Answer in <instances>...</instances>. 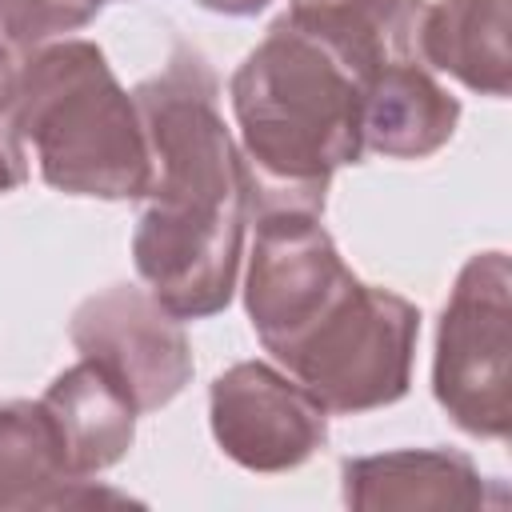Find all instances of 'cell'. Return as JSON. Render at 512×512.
Returning <instances> with one entry per match:
<instances>
[{"mask_svg":"<svg viewBox=\"0 0 512 512\" xmlns=\"http://www.w3.org/2000/svg\"><path fill=\"white\" fill-rule=\"evenodd\" d=\"M20 64H24V56L8 40H0V120L12 112L16 84H20Z\"/></svg>","mask_w":512,"mask_h":512,"instance_id":"16","label":"cell"},{"mask_svg":"<svg viewBox=\"0 0 512 512\" xmlns=\"http://www.w3.org/2000/svg\"><path fill=\"white\" fill-rule=\"evenodd\" d=\"M360 88L364 76L328 40L292 16L272 20L228 84L248 216L272 208L324 212L336 168L364 156Z\"/></svg>","mask_w":512,"mask_h":512,"instance_id":"2","label":"cell"},{"mask_svg":"<svg viewBox=\"0 0 512 512\" xmlns=\"http://www.w3.org/2000/svg\"><path fill=\"white\" fill-rule=\"evenodd\" d=\"M460 120V100L420 60H388L360 88V144L384 160L440 152Z\"/></svg>","mask_w":512,"mask_h":512,"instance_id":"10","label":"cell"},{"mask_svg":"<svg viewBox=\"0 0 512 512\" xmlns=\"http://www.w3.org/2000/svg\"><path fill=\"white\" fill-rule=\"evenodd\" d=\"M40 404L76 476H96L120 464L136 440V404L104 368L84 356L44 388Z\"/></svg>","mask_w":512,"mask_h":512,"instance_id":"12","label":"cell"},{"mask_svg":"<svg viewBox=\"0 0 512 512\" xmlns=\"http://www.w3.org/2000/svg\"><path fill=\"white\" fill-rule=\"evenodd\" d=\"M84 4H92V8H104V4H108V0H84Z\"/></svg>","mask_w":512,"mask_h":512,"instance_id":"19","label":"cell"},{"mask_svg":"<svg viewBox=\"0 0 512 512\" xmlns=\"http://www.w3.org/2000/svg\"><path fill=\"white\" fill-rule=\"evenodd\" d=\"M8 116L48 188L96 200L144 196L152 156L140 108L92 40L64 36L24 56Z\"/></svg>","mask_w":512,"mask_h":512,"instance_id":"3","label":"cell"},{"mask_svg":"<svg viewBox=\"0 0 512 512\" xmlns=\"http://www.w3.org/2000/svg\"><path fill=\"white\" fill-rule=\"evenodd\" d=\"M196 4L208 8V12H220V16H256L272 0H196Z\"/></svg>","mask_w":512,"mask_h":512,"instance_id":"17","label":"cell"},{"mask_svg":"<svg viewBox=\"0 0 512 512\" xmlns=\"http://www.w3.org/2000/svg\"><path fill=\"white\" fill-rule=\"evenodd\" d=\"M208 420L220 452L264 476L300 468L328 440V412L296 376L264 360H240L212 380Z\"/></svg>","mask_w":512,"mask_h":512,"instance_id":"8","label":"cell"},{"mask_svg":"<svg viewBox=\"0 0 512 512\" xmlns=\"http://www.w3.org/2000/svg\"><path fill=\"white\" fill-rule=\"evenodd\" d=\"M420 60L480 96L512 92L508 4L504 0H436L420 20Z\"/></svg>","mask_w":512,"mask_h":512,"instance_id":"13","label":"cell"},{"mask_svg":"<svg viewBox=\"0 0 512 512\" xmlns=\"http://www.w3.org/2000/svg\"><path fill=\"white\" fill-rule=\"evenodd\" d=\"M68 340L128 392L136 412L164 408L192 380V344L180 316L136 284H112L88 296L72 312Z\"/></svg>","mask_w":512,"mask_h":512,"instance_id":"7","label":"cell"},{"mask_svg":"<svg viewBox=\"0 0 512 512\" xmlns=\"http://www.w3.org/2000/svg\"><path fill=\"white\" fill-rule=\"evenodd\" d=\"M28 180V160H24V140L12 128V116L0 120V192H12Z\"/></svg>","mask_w":512,"mask_h":512,"instance_id":"15","label":"cell"},{"mask_svg":"<svg viewBox=\"0 0 512 512\" xmlns=\"http://www.w3.org/2000/svg\"><path fill=\"white\" fill-rule=\"evenodd\" d=\"M436 404L480 440L512 432V264L504 252L472 256L440 312L432 356Z\"/></svg>","mask_w":512,"mask_h":512,"instance_id":"5","label":"cell"},{"mask_svg":"<svg viewBox=\"0 0 512 512\" xmlns=\"http://www.w3.org/2000/svg\"><path fill=\"white\" fill-rule=\"evenodd\" d=\"M420 312L392 288L356 284L276 360L324 412L356 416L396 404L412 384Z\"/></svg>","mask_w":512,"mask_h":512,"instance_id":"4","label":"cell"},{"mask_svg":"<svg viewBox=\"0 0 512 512\" xmlns=\"http://www.w3.org/2000/svg\"><path fill=\"white\" fill-rule=\"evenodd\" d=\"M344 504L360 512L388 508H504V484L452 448H396L340 464Z\"/></svg>","mask_w":512,"mask_h":512,"instance_id":"9","label":"cell"},{"mask_svg":"<svg viewBox=\"0 0 512 512\" xmlns=\"http://www.w3.org/2000/svg\"><path fill=\"white\" fill-rule=\"evenodd\" d=\"M96 20V8L84 0H0V40H8L20 56L64 40Z\"/></svg>","mask_w":512,"mask_h":512,"instance_id":"14","label":"cell"},{"mask_svg":"<svg viewBox=\"0 0 512 512\" xmlns=\"http://www.w3.org/2000/svg\"><path fill=\"white\" fill-rule=\"evenodd\" d=\"M352 284L356 272L344 264L316 212L272 208L256 216L244 308L272 360H280Z\"/></svg>","mask_w":512,"mask_h":512,"instance_id":"6","label":"cell"},{"mask_svg":"<svg viewBox=\"0 0 512 512\" xmlns=\"http://www.w3.org/2000/svg\"><path fill=\"white\" fill-rule=\"evenodd\" d=\"M92 504H128V496L68 468L60 436L40 400L0 404V512Z\"/></svg>","mask_w":512,"mask_h":512,"instance_id":"11","label":"cell"},{"mask_svg":"<svg viewBox=\"0 0 512 512\" xmlns=\"http://www.w3.org/2000/svg\"><path fill=\"white\" fill-rule=\"evenodd\" d=\"M352 4H364V0H288V12L292 16H316V12H340Z\"/></svg>","mask_w":512,"mask_h":512,"instance_id":"18","label":"cell"},{"mask_svg":"<svg viewBox=\"0 0 512 512\" xmlns=\"http://www.w3.org/2000/svg\"><path fill=\"white\" fill-rule=\"evenodd\" d=\"M132 96L152 156L132 232L136 276L172 316H216L236 292L248 228V180L220 116V80L200 52L176 48Z\"/></svg>","mask_w":512,"mask_h":512,"instance_id":"1","label":"cell"}]
</instances>
